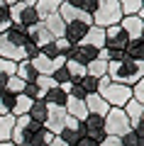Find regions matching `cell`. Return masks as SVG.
I'll use <instances>...</instances> for the list:
<instances>
[{"label": "cell", "instance_id": "obj_1", "mask_svg": "<svg viewBox=\"0 0 144 146\" xmlns=\"http://www.w3.org/2000/svg\"><path fill=\"white\" fill-rule=\"evenodd\" d=\"M108 78L113 83H122V85H129L132 88L134 83L144 78V61H110L108 63Z\"/></svg>", "mask_w": 144, "mask_h": 146}, {"label": "cell", "instance_id": "obj_2", "mask_svg": "<svg viewBox=\"0 0 144 146\" xmlns=\"http://www.w3.org/2000/svg\"><path fill=\"white\" fill-rule=\"evenodd\" d=\"M98 95L110 105V107H125V105L132 100V88L122 83H113L108 76L98 80Z\"/></svg>", "mask_w": 144, "mask_h": 146}, {"label": "cell", "instance_id": "obj_3", "mask_svg": "<svg viewBox=\"0 0 144 146\" xmlns=\"http://www.w3.org/2000/svg\"><path fill=\"white\" fill-rule=\"evenodd\" d=\"M93 17V25L95 27H113V25H120L122 22V10H120V3L117 0H98L95 10L90 12Z\"/></svg>", "mask_w": 144, "mask_h": 146}, {"label": "cell", "instance_id": "obj_4", "mask_svg": "<svg viewBox=\"0 0 144 146\" xmlns=\"http://www.w3.org/2000/svg\"><path fill=\"white\" fill-rule=\"evenodd\" d=\"M103 122H105V134L117 136V139H122V136L132 129V124H129V119H127V115H125L122 107H110V112L103 117Z\"/></svg>", "mask_w": 144, "mask_h": 146}, {"label": "cell", "instance_id": "obj_5", "mask_svg": "<svg viewBox=\"0 0 144 146\" xmlns=\"http://www.w3.org/2000/svg\"><path fill=\"white\" fill-rule=\"evenodd\" d=\"M81 129H83V136L90 141H95V144H100V141L105 139V122L103 117H95V115H88L86 119L81 122Z\"/></svg>", "mask_w": 144, "mask_h": 146}, {"label": "cell", "instance_id": "obj_6", "mask_svg": "<svg viewBox=\"0 0 144 146\" xmlns=\"http://www.w3.org/2000/svg\"><path fill=\"white\" fill-rule=\"evenodd\" d=\"M127 44H129V36L125 34V29L120 25L105 27V49L117 51V49H127Z\"/></svg>", "mask_w": 144, "mask_h": 146}, {"label": "cell", "instance_id": "obj_7", "mask_svg": "<svg viewBox=\"0 0 144 146\" xmlns=\"http://www.w3.org/2000/svg\"><path fill=\"white\" fill-rule=\"evenodd\" d=\"M66 119H68V115H66V110H64V107H49V115H46L44 127L52 131L54 136H59L61 129L66 127Z\"/></svg>", "mask_w": 144, "mask_h": 146}, {"label": "cell", "instance_id": "obj_8", "mask_svg": "<svg viewBox=\"0 0 144 146\" xmlns=\"http://www.w3.org/2000/svg\"><path fill=\"white\" fill-rule=\"evenodd\" d=\"M98 51H100V49L86 46V44H76V46H71V51L66 54V58L78 61V63H83V66H88L90 61H95V58H98Z\"/></svg>", "mask_w": 144, "mask_h": 146}, {"label": "cell", "instance_id": "obj_9", "mask_svg": "<svg viewBox=\"0 0 144 146\" xmlns=\"http://www.w3.org/2000/svg\"><path fill=\"white\" fill-rule=\"evenodd\" d=\"M59 15H61V20L66 22H86V25H93V17H90V12H83V10H78V7H73V5H68V3H61V7H59Z\"/></svg>", "mask_w": 144, "mask_h": 146}, {"label": "cell", "instance_id": "obj_10", "mask_svg": "<svg viewBox=\"0 0 144 146\" xmlns=\"http://www.w3.org/2000/svg\"><path fill=\"white\" fill-rule=\"evenodd\" d=\"M59 139L66 141L68 146H76L78 141L83 139V129H81V122L73 119V117H68L66 119V127L61 129V134H59Z\"/></svg>", "mask_w": 144, "mask_h": 146}, {"label": "cell", "instance_id": "obj_11", "mask_svg": "<svg viewBox=\"0 0 144 146\" xmlns=\"http://www.w3.org/2000/svg\"><path fill=\"white\" fill-rule=\"evenodd\" d=\"M120 27H122L125 34L129 36V42H132V39H139V36H144V20H142V17H137V15L122 17Z\"/></svg>", "mask_w": 144, "mask_h": 146}, {"label": "cell", "instance_id": "obj_12", "mask_svg": "<svg viewBox=\"0 0 144 146\" xmlns=\"http://www.w3.org/2000/svg\"><path fill=\"white\" fill-rule=\"evenodd\" d=\"M88 27H90V25H86V22H68V25H66V32H64V39H66L71 46H76V44L83 42Z\"/></svg>", "mask_w": 144, "mask_h": 146}, {"label": "cell", "instance_id": "obj_13", "mask_svg": "<svg viewBox=\"0 0 144 146\" xmlns=\"http://www.w3.org/2000/svg\"><path fill=\"white\" fill-rule=\"evenodd\" d=\"M86 110H88V115H95V117H105L110 112V105L105 102L103 98H100L98 93H93V95H86Z\"/></svg>", "mask_w": 144, "mask_h": 146}, {"label": "cell", "instance_id": "obj_14", "mask_svg": "<svg viewBox=\"0 0 144 146\" xmlns=\"http://www.w3.org/2000/svg\"><path fill=\"white\" fill-rule=\"evenodd\" d=\"M27 36H29V39H32V42H34L39 49L54 42V36L49 34V32H46V27H44V22H42V20L37 22V25H32L29 29H27Z\"/></svg>", "mask_w": 144, "mask_h": 146}, {"label": "cell", "instance_id": "obj_15", "mask_svg": "<svg viewBox=\"0 0 144 146\" xmlns=\"http://www.w3.org/2000/svg\"><path fill=\"white\" fill-rule=\"evenodd\" d=\"M64 110H66V115H68V117H73V119H78V122H83V119L88 117L86 102H83V100H78V98H71V95L66 98V105H64Z\"/></svg>", "mask_w": 144, "mask_h": 146}, {"label": "cell", "instance_id": "obj_16", "mask_svg": "<svg viewBox=\"0 0 144 146\" xmlns=\"http://www.w3.org/2000/svg\"><path fill=\"white\" fill-rule=\"evenodd\" d=\"M81 44H86V46H93V49H103V46H105V29H103V27L90 25Z\"/></svg>", "mask_w": 144, "mask_h": 146}, {"label": "cell", "instance_id": "obj_17", "mask_svg": "<svg viewBox=\"0 0 144 146\" xmlns=\"http://www.w3.org/2000/svg\"><path fill=\"white\" fill-rule=\"evenodd\" d=\"M44 27H46V32L54 36V39H61L64 36V32H66V22L61 20V15L59 12H54V15H49V17H44Z\"/></svg>", "mask_w": 144, "mask_h": 146}, {"label": "cell", "instance_id": "obj_18", "mask_svg": "<svg viewBox=\"0 0 144 146\" xmlns=\"http://www.w3.org/2000/svg\"><path fill=\"white\" fill-rule=\"evenodd\" d=\"M5 39H7L10 44H15V46H20V49H22V46H25V42L29 39V36H27V29H25L22 25H15V22H12V25L5 29Z\"/></svg>", "mask_w": 144, "mask_h": 146}, {"label": "cell", "instance_id": "obj_19", "mask_svg": "<svg viewBox=\"0 0 144 146\" xmlns=\"http://www.w3.org/2000/svg\"><path fill=\"white\" fill-rule=\"evenodd\" d=\"M32 66H34L37 76H54V61L49 56H44L42 51L32 58Z\"/></svg>", "mask_w": 144, "mask_h": 146}, {"label": "cell", "instance_id": "obj_20", "mask_svg": "<svg viewBox=\"0 0 144 146\" xmlns=\"http://www.w3.org/2000/svg\"><path fill=\"white\" fill-rule=\"evenodd\" d=\"M125 115H127V119H129V124H132V127H137L139 124V122H142V112H144V105L142 102H137V100H129V102L127 105H125Z\"/></svg>", "mask_w": 144, "mask_h": 146}, {"label": "cell", "instance_id": "obj_21", "mask_svg": "<svg viewBox=\"0 0 144 146\" xmlns=\"http://www.w3.org/2000/svg\"><path fill=\"white\" fill-rule=\"evenodd\" d=\"M61 3H64V0H37L34 10H37V15H39V20H44V17H49V15H54V12H59Z\"/></svg>", "mask_w": 144, "mask_h": 146}, {"label": "cell", "instance_id": "obj_22", "mask_svg": "<svg viewBox=\"0 0 144 146\" xmlns=\"http://www.w3.org/2000/svg\"><path fill=\"white\" fill-rule=\"evenodd\" d=\"M46 115H49V105H46L44 100H34L27 117H29V119H34V122H39V124H44V122H46Z\"/></svg>", "mask_w": 144, "mask_h": 146}, {"label": "cell", "instance_id": "obj_23", "mask_svg": "<svg viewBox=\"0 0 144 146\" xmlns=\"http://www.w3.org/2000/svg\"><path fill=\"white\" fill-rule=\"evenodd\" d=\"M12 129H15V117L12 115H0V144L12 141Z\"/></svg>", "mask_w": 144, "mask_h": 146}, {"label": "cell", "instance_id": "obj_24", "mask_svg": "<svg viewBox=\"0 0 144 146\" xmlns=\"http://www.w3.org/2000/svg\"><path fill=\"white\" fill-rule=\"evenodd\" d=\"M15 76L22 78L25 83H34V80H37V71H34V66H32L29 58H25V61L17 63V73H15Z\"/></svg>", "mask_w": 144, "mask_h": 146}, {"label": "cell", "instance_id": "obj_25", "mask_svg": "<svg viewBox=\"0 0 144 146\" xmlns=\"http://www.w3.org/2000/svg\"><path fill=\"white\" fill-rule=\"evenodd\" d=\"M66 98H68V95H66V93H64V90L56 85V88H52V90H49V93H46L42 100H44L49 107H64V105H66Z\"/></svg>", "mask_w": 144, "mask_h": 146}, {"label": "cell", "instance_id": "obj_26", "mask_svg": "<svg viewBox=\"0 0 144 146\" xmlns=\"http://www.w3.org/2000/svg\"><path fill=\"white\" fill-rule=\"evenodd\" d=\"M86 76H90V78H95V80H100L103 76H108V61H103V58L90 61L86 66Z\"/></svg>", "mask_w": 144, "mask_h": 146}, {"label": "cell", "instance_id": "obj_27", "mask_svg": "<svg viewBox=\"0 0 144 146\" xmlns=\"http://www.w3.org/2000/svg\"><path fill=\"white\" fill-rule=\"evenodd\" d=\"M37 22H39V15H37V10H34V7H25V10L20 12V17H17L15 25H22L25 29H29V27H32V25H37Z\"/></svg>", "mask_w": 144, "mask_h": 146}, {"label": "cell", "instance_id": "obj_28", "mask_svg": "<svg viewBox=\"0 0 144 146\" xmlns=\"http://www.w3.org/2000/svg\"><path fill=\"white\" fill-rule=\"evenodd\" d=\"M127 54H129L132 61H144V36L132 39V42L127 44Z\"/></svg>", "mask_w": 144, "mask_h": 146}, {"label": "cell", "instance_id": "obj_29", "mask_svg": "<svg viewBox=\"0 0 144 146\" xmlns=\"http://www.w3.org/2000/svg\"><path fill=\"white\" fill-rule=\"evenodd\" d=\"M32 102H34V100H29L27 95H17V100H15V107H12V117H25V115H29V107H32Z\"/></svg>", "mask_w": 144, "mask_h": 146}, {"label": "cell", "instance_id": "obj_30", "mask_svg": "<svg viewBox=\"0 0 144 146\" xmlns=\"http://www.w3.org/2000/svg\"><path fill=\"white\" fill-rule=\"evenodd\" d=\"M15 100H17V95L7 93V90H0V115H12Z\"/></svg>", "mask_w": 144, "mask_h": 146}, {"label": "cell", "instance_id": "obj_31", "mask_svg": "<svg viewBox=\"0 0 144 146\" xmlns=\"http://www.w3.org/2000/svg\"><path fill=\"white\" fill-rule=\"evenodd\" d=\"M68 71V76H71V80L76 83V80H81L83 76H86V66L83 63H78V61H71V58H66V66H64Z\"/></svg>", "mask_w": 144, "mask_h": 146}, {"label": "cell", "instance_id": "obj_32", "mask_svg": "<svg viewBox=\"0 0 144 146\" xmlns=\"http://www.w3.org/2000/svg\"><path fill=\"white\" fill-rule=\"evenodd\" d=\"M37 88H39V98H44L46 93L52 88H56V80H54V76H37Z\"/></svg>", "mask_w": 144, "mask_h": 146}, {"label": "cell", "instance_id": "obj_33", "mask_svg": "<svg viewBox=\"0 0 144 146\" xmlns=\"http://www.w3.org/2000/svg\"><path fill=\"white\" fill-rule=\"evenodd\" d=\"M117 3H120V10H122L125 17L137 15V12L142 10V0H117Z\"/></svg>", "mask_w": 144, "mask_h": 146}, {"label": "cell", "instance_id": "obj_34", "mask_svg": "<svg viewBox=\"0 0 144 146\" xmlns=\"http://www.w3.org/2000/svg\"><path fill=\"white\" fill-rule=\"evenodd\" d=\"M78 85H81V90L86 95H93V93H98V80L95 78H90V76H83L81 80H76Z\"/></svg>", "mask_w": 144, "mask_h": 146}, {"label": "cell", "instance_id": "obj_35", "mask_svg": "<svg viewBox=\"0 0 144 146\" xmlns=\"http://www.w3.org/2000/svg\"><path fill=\"white\" fill-rule=\"evenodd\" d=\"M25 80H22V78H17V76H12V78L10 80H7V85H5V90H7V93H12V95H22V93H25Z\"/></svg>", "mask_w": 144, "mask_h": 146}, {"label": "cell", "instance_id": "obj_36", "mask_svg": "<svg viewBox=\"0 0 144 146\" xmlns=\"http://www.w3.org/2000/svg\"><path fill=\"white\" fill-rule=\"evenodd\" d=\"M64 3H68V5L78 7V10H83V12H93L95 5H98V0H64Z\"/></svg>", "mask_w": 144, "mask_h": 146}, {"label": "cell", "instance_id": "obj_37", "mask_svg": "<svg viewBox=\"0 0 144 146\" xmlns=\"http://www.w3.org/2000/svg\"><path fill=\"white\" fill-rule=\"evenodd\" d=\"M54 80H56V85H64V83H73L66 68H56V71H54Z\"/></svg>", "mask_w": 144, "mask_h": 146}, {"label": "cell", "instance_id": "obj_38", "mask_svg": "<svg viewBox=\"0 0 144 146\" xmlns=\"http://www.w3.org/2000/svg\"><path fill=\"white\" fill-rule=\"evenodd\" d=\"M22 51H25V56L32 61V58H34L37 54H39V46H37V44L32 42V39H27V42H25V46H22Z\"/></svg>", "mask_w": 144, "mask_h": 146}, {"label": "cell", "instance_id": "obj_39", "mask_svg": "<svg viewBox=\"0 0 144 146\" xmlns=\"http://www.w3.org/2000/svg\"><path fill=\"white\" fill-rule=\"evenodd\" d=\"M132 98L137 100V102H142V105H144V78L139 80V83H134V85H132Z\"/></svg>", "mask_w": 144, "mask_h": 146}, {"label": "cell", "instance_id": "obj_40", "mask_svg": "<svg viewBox=\"0 0 144 146\" xmlns=\"http://www.w3.org/2000/svg\"><path fill=\"white\" fill-rule=\"evenodd\" d=\"M120 141H122V146H139V136L134 134V129H129Z\"/></svg>", "mask_w": 144, "mask_h": 146}, {"label": "cell", "instance_id": "obj_41", "mask_svg": "<svg viewBox=\"0 0 144 146\" xmlns=\"http://www.w3.org/2000/svg\"><path fill=\"white\" fill-rule=\"evenodd\" d=\"M22 95H27L29 100H42V98H39V88H37V83H27Z\"/></svg>", "mask_w": 144, "mask_h": 146}, {"label": "cell", "instance_id": "obj_42", "mask_svg": "<svg viewBox=\"0 0 144 146\" xmlns=\"http://www.w3.org/2000/svg\"><path fill=\"white\" fill-rule=\"evenodd\" d=\"M98 146H122V141H120L117 136H105V139L100 141Z\"/></svg>", "mask_w": 144, "mask_h": 146}, {"label": "cell", "instance_id": "obj_43", "mask_svg": "<svg viewBox=\"0 0 144 146\" xmlns=\"http://www.w3.org/2000/svg\"><path fill=\"white\" fill-rule=\"evenodd\" d=\"M66 66V56H56L54 58V71H56V68H64Z\"/></svg>", "mask_w": 144, "mask_h": 146}, {"label": "cell", "instance_id": "obj_44", "mask_svg": "<svg viewBox=\"0 0 144 146\" xmlns=\"http://www.w3.org/2000/svg\"><path fill=\"white\" fill-rule=\"evenodd\" d=\"M76 146H98V144H95V141H90V139H86V136H83V139L78 141Z\"/></svg>", "mask_w": 144, "mask_h": 146}, {"label": "cell", "instance_id": "obj_45", "mask_svg": "<svg viewBox=\"0 0 144 146\" xmlns=\"http://www.w3.org/2000/svg\"><path fill=\"white\" fill-rule=\"evenodd\" d=\"M49 146H68V144H66V141H61L59 136H54V139H52V144H49Z\"/></svg>", "mask_w": 144, "mask_h": 146}, {"label": "cell", "instance_id": "obj_46", "mask_svg": "<svg viewBox=\"0 0 144 146\" xmlns=\"http://www.w3.org/2000/svg\"><path fill=\"white\" fill-rule=\"evenodd\" d=\"M22 3H25L27 7H34V5H37V0H22Z\"/></svg>", "mask_w": 144, "mask_h": 146}, {"label": "cell", "instance_id": "obj_47", "mask_svg": "<svg viewBox=\"0 0 144 146\" xmlns=\"http://www.w3.org/2000/svg\"><path fill=\"white\" fill-rule=\"evenodd\" d=\"M5 5H15V3H22V0H3Z\"/></svg>", "mask_w": 144, "mask_h": 146}, {"label": "cell", "instance_id": "obj_48", "mask_svg": "<svg viewBox=\"0 0 144 146\" xmlns=\"http://www.w3.org/2000/svg\"><path fill=\"white\" fill-rule=\"evenodd\" d=\"M0 146H15V144H12V141H5V144H0Z\"/></svg>", "mask_w": 144, "mask_h": 146}, {"label": "cell", "instance_id": "obj_49", "mask_svg": "<svg viewBox=\"0 0 144 146\" xmlns=\"http://www.w3.org/2000/svg\"><path fill=\"white\" fill-rule=\"evenodd\" d=\"M3 5H5V3H3V0H0V7H3Z\"/></svg>", "mask_w": 144, "mask_h": 146}, {"label": "cell", "instance_id": "obj_50", "mask_svg": "<svg viewBox=\"0 0 144 146\" xmlns=\"http://www.w3.org/2000/svg\"><path fill=\"white\" fill-rule=\"evenodd\" d=\"M142 122H144V112H142Z\"/></svg>", "mask_w": 144, "mask_h": 146}, {"label": "cell", "instance_id": "obj_51", "mask_svg": "<svg viewBox=\"0 0 144 146\" xmlns=\"http://www.w3.org/2000/svg\"><path fill=\"white\" fill-rule=\"evenodd\" d=\"M142 7H144V0H142Z\"/></svg>", "mask_w": 144, "mask_h": 146}]
</instances>
